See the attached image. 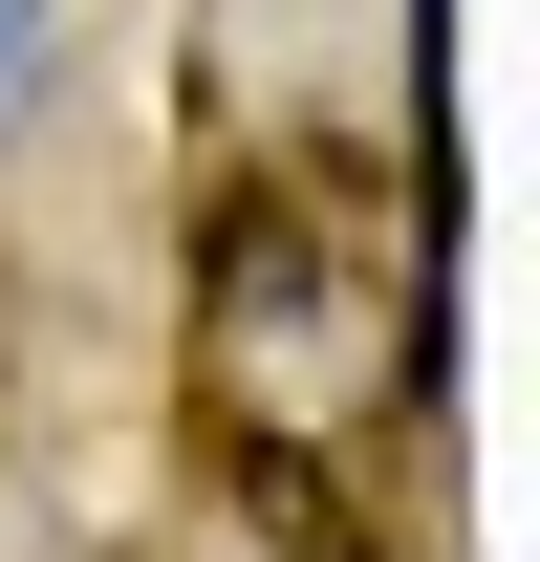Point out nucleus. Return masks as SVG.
<instances>
[{"label": "nucleus", "mask_w": 540, "mask_h": 562, "mask_svg": "<svg viewBox=\"0 0 540 562\" xmlns=\"http://www.w3.org/2000/svg\"><path fill=\"white\" fill-rule=\"evenodd\" d=\"M44 22H66V0H0V109L44 87Z\"/></svg>", "instance_id": "obj_1"}]
</instances>
